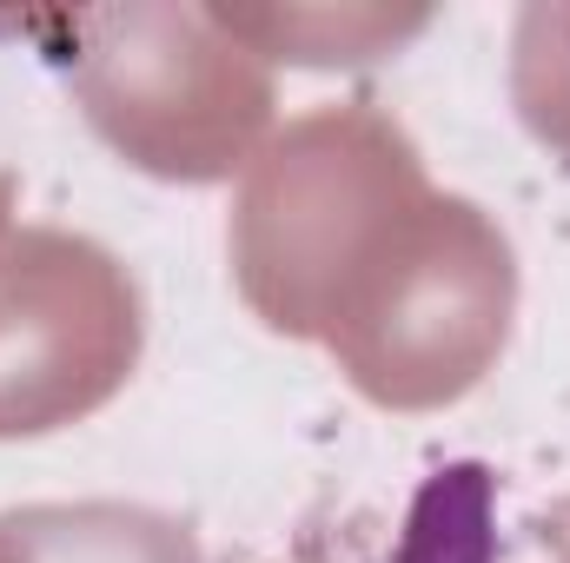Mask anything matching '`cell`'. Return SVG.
<instances>
[{
	"instance_id": "cell-1",
	"label": "cell",
	"mask_w": 570,
	"mask_h": 563,
	"mask_svg": "<svg viewBox=\"0 0 570 563\" xmlns=\"http://www.w3.org/2000/svg\"><path fill=\"white\" fill-rule=\"evenodd\" d=\"M233 285L246 312L325 345L379 412H444L504 352L518 259L478 199L438 192L372 93L285 120L239 179Z\"/></svg>"
},
{
	"instance_id": "cell-5",
	"label": "cell",
	"mask_w": 570,
	"mask_h": 563,
	"mask_svg": "<svg viewBox=\"0 0 570 563\" xmlns=\"http://www.w3.org/2000/svg\"><path fill=\"white\" fill-rule=\"evenodd\" d=\"M266 67H365L431 27V7H213Z\"/></svg>"
},
{
	"instance_id": "cell-7",
	"label": "cell",
	"mask_w": 570,
	"mask_h": 563,
	"mask_svg": "<svg viewBox=\"0 0 570 563\" xmlns=\"http://www.w3.org/2000/svg\"><path fill=\"white\" fill-rule=\"evenodd\" d=\"M511 107L570 172V0H524L511 20Z\"/></svg>"
},
{
	"instance_id": "cell-4",
	"label": "cell",
	"mask_w": 570,
	"mask_h": 563,
	"mask_svg": "<svg viewBox=\"0 0 570 563\" xmlns=\"http://www.w3.org/2000/svg\"><path fill=\"white\" fill-rule=\"evenodd\" d=\"M0 563H206V551L193 524L153 504L80 497L0 511Z\"/></svg>"
},
{
	"instance_id": "cell-6",
	"label": "cell",
	"mask_w": 570,
	"mask_h": 563,
	"mask_svg": "<svg viewBox=\"0 0 570 563\" xmlns=\"http://www.w3.org/2000/svg\"><path fill=\"white\" fill-rule=\"evenodd\" d=\"M392 563H498V477L484 464L431 471L405 511Z\"/></svg>"
},
{
	"instance_id": "cell-2",
	"label": "cell",
	"mask_w": 570,
	"mask_h": 563,
	"mask_svg": "<svg viewBox=\"0 0 570 563\" xmlns=\"http://www.w3.org/2000/svg\"><path fill=\"white\" fill-rule=\"evenodd\" d=\"M20 33L67 73L87 127L153 179L213 186L246 172L273 140V67L213 7H73L27 13Z\"/></svg>"
},
{
	"instance_id": "cell-9",
	"label": "cell",
	"mask_w": 570,
	"mask_h": 563,
	"mask_svg": "<svg viewBox=\"0 0 570 563\" xmlns=\"http://www.w3.org/2000/svg\"><path fill=\"white\" fill-rule=\"evenodd\" d=\"M273 563H352V557H338L332 544H318V537H305L298 551H285V557H273Z\"/></svg>"
},
{
	"instance_id": "cell-10",
	"label": "cell",
	"mask_w": 570,
	"mask_h": 563,
	"mask_svg": "<svg viewBox=\"0 0 570 563\" xmlns=\"http://www.w3.org/2000/svg\"><path fill=\"white\" fill-rule=\"evenodd\" d=\"M13 239V172H0V253Z\"/></svg>"
},
{
	"instance_id": "cell-8",
	"label": "cell",
	"mask_w": 570,
	"mask_h": 563,
	"mask_svg": "<svg viewBox=\"0 0 570 563\" xmlns=\"http://www.w3.org/2000/svg\"><path fill=\"white\" fill-rule=\"evenodd\" d=\"M538 537H544V557L551 563H570V497L564 504H551V517L538 524Z\"/></svg>"
},
{
	"instance_id": "cell-3",
	"label": "cell",
	"mask_w": 570,
	"mask_h": 563,
	"mask_svg": "<svg viewBox=\"0 0 570 563\" xmlns=\"http://www.w3.org/2000/svg\"><path fill=\"white\" fill-rule=\"evenodd\" d=\"M140 345L146 298L100 239L20 226L0 253V444L114 405Z\"/></svg>"
}]
</instances>
